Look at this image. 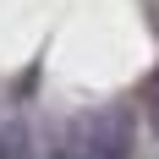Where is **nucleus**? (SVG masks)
Listing matches in <instances>:
<instances>
[{
    "mask_svg": "<svg viewBox=\"0 0 159 159\" xmlns=\"http://www.w3.org/2000/svg\"><path fill=\"white\" fill-rule=\"evenodd\" d=\"M61 148L82 159H132L137 148V115L132 110H93L61 132Z\"/></svg>",
    "mask_w": 159,
    "mask_h": 159,
    "instance_id": "nucleus-1",
    "label": "nucleus"
},
{
    "mask_svg": "<svg viewBox=\"0 0 159 159\" xmlns=\"http://www.w3.org/2000/svg\"><path fill=\"white\" fill-rule=\"evenodd\" d=\"M0 159H39V143H33L28 121H6L0 126Z\"/></svg>",
    "mask_w": 159,
    "mask_h": 159,
    "instance_id": "nucleus-2",
    "label": "nucleus"
},
{
    "mask_svg": "<svg viewBox=\"0 0 159 159\" xmlns=\"http://www.w3.org/2000/svg\"><path fill=\"white\" fill-rule=\"evenodd\" d=\"M143 104H148V126H154V137H159V71L148 77V88H143Z\"/></svg>",
    "mask_w": 159,
    "mask_h": 159,
    "instance_id": "nucleus-3",
    "label": "nucleus"
}]
</instances>
